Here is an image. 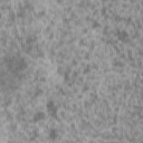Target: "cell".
I'll return each instance as SVG.
<instances>
[{"mask_svg":"<svg viewBox=\"0 0 143 143\" xmlns=\"http://www.w3.org/2000/svg\"><path fill=\"white\" fill-rule=\"evenodd\" d=\"M46 111L52 117H57V113H58V107H57L56 103L54 101H48L46 105Z\"/></svg>","mask_w":143,"mask_h":143,"instance_id":"obj_1","label":"cell"},{"mask_svg":"<svg viewBox=\"0 0 143 143\" xmlns=\"http://www.w3.org/2000/svg\"><path fill=\"white\" fill-rule=\"evenodd\" d=\"M45 117H46V113L43 112V111H38V112L35 113L34 117H32V121L34 122H39V121H42V120H44Z\"/></svg>","mask_w":143,"mask_h":143,"instance_id":"obj_2","label":"cell"},{"mask_svg":"<svg viewBox=\"0 0 143 143\" xmlns=\"http://www.w3.org/2000/svg\"><path fill=\"white\" fill-rule=\"evenodd\" d=\"M49 138H50V140H56V139L58 138V132H57L56 129H52V130H50Z\"/></svg>","mask_w":143,"mask_h":143,"instance_id":"obj_3","label":"cell"},{"mask_svg":"<svg viewBox=\"0 0 143 143\" xmlns=\"http://www.w3.org/2000/svg\"><path fill=\"white\" fill-rule=\"evenodd\" d=\"M118 37L124 40V39H126V38H128V34H126L125 31H122L121 34H120V36H118Z\"/></svg>","mask_w":143,"mask_h":143,"instance_id":"obj_4","label":"cell"}]
</instances>
